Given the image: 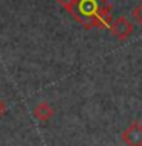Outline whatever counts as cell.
<instances>
[{
	"label": "cell",
	"instance_id": "6da1fadb",
	"mask_svg": "<svg viewBox=\"0 0 142 146\" xmlns=\"http://www.w3.org/2000/svg\"><path fill=\"white\" fill-rule=\"evenodd\" d=\"M58 3L86 29H110L112 5L107 0H58Z\"/></svg>",
	"mask_w": 142,
	"mask_h": 146
},
{
	"label": "cell",
	"instance_id": "7a4b0ae2",
	"mask_svg": "<svg viewBox=\"0 0 142 146\" xmlns=\"http://www.w3.org/2000/svg\"><path fill=\"white\" fill-rule=\"evenodd\" d=\"M121 140L125 146H142V123L133 120L121 134Z\"/></svg>",
	"mask_w": 142,
	"mask_h": 146
},
{
	"label": "cell",
	"instance_id": "3957f363",
	"mask_svg": "<svg viewBox=\"0 0 142 146\" xmlns=\"http://www.w3.org/2000/svg\"><path fill=\"white\" fill-rule=\"evenodd\" d=\"M133 29H135L133 23L128 20L127 17H124V15L118 17L116 20L110 25V32H112L118 40H125L127 36H130Z\"/></svg>",
	"mask_w": 142,
	"mask_h": 146
},
{
	"label": "cell",
	"instance_id": "277c9868",
	"mask_svg": "<svg viewBox=\"0 0 142 146\" xmlns=\"http://www.w3.org/2000/svg\"><path fill=\"white\" fill-rule=\"evenodd\" d=\"M54 114H55V110L52 108V105H50L49 102H40L34 108V116L38 119V120H41V122L49 120Z\"/></svg>",
	"mask_w": 142,
	"mask_h": 146
},
{
	"label": "cell",
	"instance_id": "5b68a950",
	"mask_svg": "<svg viewBox=\"0 0 142 146\" xmlns=\"http://www.w3.org/2000/svg\"><path fill=\"white\" fill-rule=\"evenodd\" d=\"M131 17L135 18V21L137 23V25H141L142 26V2L137 5L136 8H133V11H131Z\"/></svg>",
	"mask_w": 142,
	"mask_h": 146
},
{
	"label": "cell",
	"instance_id": "8992f818",
	"mask_svg": "<svg viewBox=\"0 0 142 146\" xmlns=\"http://www.w3.org/2000/svg\"><path fill=\"white\" fill-rule=\"evenodd\" d=\"M5 114H6V104L0 99V117H3Z\"/></svg>",
	"mask_w": 142,
	"mask_h": 146
}]
</instances>
